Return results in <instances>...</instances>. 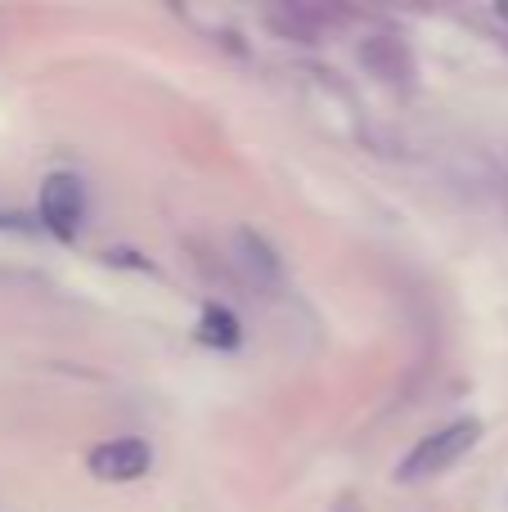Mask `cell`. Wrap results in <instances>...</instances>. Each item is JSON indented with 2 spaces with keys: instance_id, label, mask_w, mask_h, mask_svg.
<instances>
[{
  "instance_id": "1",
  "label": "cell",
  "mask_w": 508,
  "mask_h": 512,
  "mask_svg": "<svg viewBox=\"0 0 508 512\" xmlns=\"http://www.w3.org/2000/svg\"><path fill=\"white\" fill-rule=\"evenodd\" d=\"M477 441H482V418H455V423H446L441 432L423 436V441L410 450V459L401 463L396 477L401 481H428V477H437V472L455 468Z\"/></svg>"
},
{
  "instance_id": "2",
  "label": "cell",
  "mask_w": 508,
  "mask_h": 512,
  "mask_svg": "<svg viewBox=\"0 0 508 512\" xmlns=\"http://www.w3.org/2000/svg\"><path fill=\"white\" fill-rule=\"evenodd\" d=\"M86 468L95 472L99 481L122 486V481H140L144 472L153 468V450H149V441H140V436H117V441H104L90 450Z\"/></svg>"
},
{
  "instance_id": "3",
  "label": "cell",
  "mask_w": 508,
  "mask_h": 512,
  "mask_svg": "<svg viewBox=\"0 0 508 512\" xmlns=\"http://www.w3.org/2000/svg\"><path fill=\"white\" fill-rule=\"evenodd\" d=\"M81 216H86V194L77 176H50L41 185V225L54 239H77Z\"/></svg>"
},
{
  "instance_id": "4",
  "label": "cell",
  "mask_w": 508,
  "mask_h": 512,
  "mask_svg": "<svg viewBox=\"0 0 508 512\" xmlns=\"http://www.w3.org/2000/svg\"><path fill=\"white\" fill-rule=\"evenodd\" d=\"M360 63H365L378 81H392V86H410L414 81L410 45L396 41L392 32H378V36H369V41H360Z\"/></svg>"
},
{
  "instance_id": "5",
  "label": "cell",
  "mask_w": 508,
  "mask_h": 512,
  "mask_svg": "<svg viewBox=\"0 0 508 512\" xmlns=\"http://www.w3.org/2000/svg\"><path fill=\"white\" fill-rule=\"evenodd\" d=\"M239 248H243V265L252 270V279H257V283H279L284 265H279V256L270 252V243L261 239V234L243 230V234H239Z\"/></svg>"
}]
</instances>
